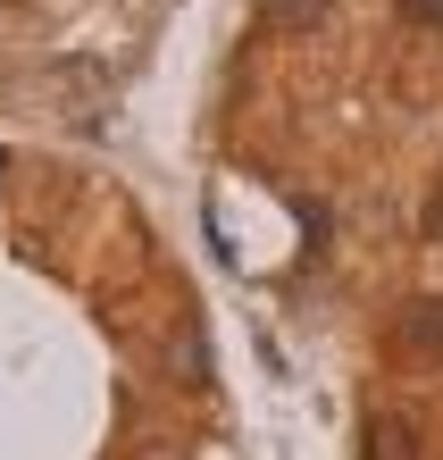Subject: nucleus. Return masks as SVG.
Returning <instances> with one entry per match:
<instances>
[{"label":"nucleus","mask_w":443,"mask_h":460,"mask_svg":"<svg viewBox=\"0 0 443 460\" xmlns=\"http://www.w3.org/2000/svg\"><path fill=\"white\" fill-rule=\"evenodd\" d=\"M394 343H402V360L443 368V293H419V302H402V318H394Z\"/></svg>","instance_id":"f257e3e1"},{"label":"nucleus","mask_w":443,"mask_h":460,"mask_svg":"<svg viewBox=\"0 0 443 460\" xmlns=\"http://www.w3.org/2000/svg\"><path fill=\"white\" fill-rule=\"evenodd\" d=\"M359 460H419V419H410V411H377Z\"/></svg>","instance_id":"f03ea898"},{"label":"nucleus","mask_w":443,"mask_h":460,"mask_svg":"<svg viewBox=\"0 0 443 460\" xmlns=\"http://www.w3.org/2000/svg\"><path fill=\"white\" fill-rule=\"evenodd\" d=\"M260 17H268V25H285V34H301V25H318V17H326V0H260Z\"/></svg>","instance_id":"7ed1b4c3"}]
</instances>
